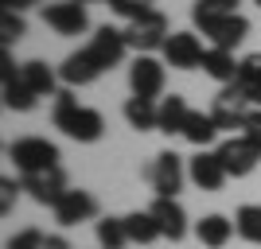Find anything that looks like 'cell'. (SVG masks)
<instances>
[{"mask_svg":"<svg viewBox=\"0 0 261 249\" xmlns=\"http://www.w3.org/2000/svg\"><path fill=\"white\" fill-rule=\"evenodd\" d=\"M51 121H55V129H63L66 136L78 141V144H94V141H101V132H106V117L90 105H78L74 90H59V94H55Z\"/></svg>","mask_w":261,"mask_h":249,"instance_id":"cell-1","label":"cell"},{"mask_svg":"<svg viewBox=\"0 0 261 249\" xmlns=\"http://www.w3.org/2000/svg\"><path fill=\"white\" fill-rule=\"evenodd\" d=\"M8 160L16 163L20 175H32V172L59 168V148H55L47 136H20V141L8 144Z\"/></svg>","mask_w":261,"mask_h":249,"instance_id":"cell-2","label":"cell"},{"mask_svg":"<svg viewBox=\"0 0 261 249\" xmlns=\"http://www.w3.org/2000/svg\"><path fill=\"white\" fill-rule=\"evenodd\" d=\"M168 35H172L168 32V16H164L160 8H152L148 16H141V20H133L129 27H125V43L137 54H152V51H164Z\"/></svg>","mask_w":261,"mask_h":249,"instance_id":"cell-3","label":"cell"},{"mask_svg":"<svg viewBox=\"0 0 261 249\" xmlns=\"http://www.w3.org/2000/svg\"><path fill=\"white\" fill-rule=\"evenodd\" d=\"M250 109H253L250 94H246L238 82H230V86H222V94L215 98V105H211V117H215L218 129H230V132H234V129H242V125H246Z\"/></svg>","mask_w":261,"mask_h":249,"instance_id":"cell-4","label":"cell"},{"mask_svg":"<svg viewBox=\"0 0 261 249\" xmlns=\"http://www.w3.org/2000/svg\"><path fill=\"white\" fill-rule=\"evenodd\" d=\"M144 179L152 183V191L160 199H175L179 191H184V179H187V168L184 160L175 156V152H160L152 163H148V172H144Z\"/></svg>","mask_w":261,"mask_h":249,"instance_id":"cell-5","label":"cell"},{"mask_svg":"<svg viewBox=\"0 0 261 249\" xmlns=\"http://www.w3.org/2000/svg\"><path fill=\"white\" fill-rule=\"evenodd\" d=\"M215 152H218V160H222V168H226V175H234V179L250 175L253 168H257V160H261V148L250 136H242V132H234L230 141H222Z\"/></svg>","mask_w":261,"mask_h":249,"instance_id":"cell-6","label":"cell"},{"mask_svg":"<svg viewBox=\"0 0 261 249\" xmlns=\"http://www.w3.org/2000/svg\"><path fill=\"white\" fill-rule=\"evenodd\" d=\"M164 66L160 59H152V54H137L129 66V90H133V98H148L156 101L164 94Z\"/></svg>","mask_w":261,"mask_h":249,"instance_id":"cell-7","label":"cell"},{"mask_svg":"<svg viewBox=\"0 0 261 249\" xmlns=\"http://www.w3.org/2000/svg\"><path fill=\"white\" fill-rule=\"evenodd\" d=\"M207 59V47L199 43L195 32H172L168 43H164V63L175 66V70H199Z\"/></svg>","mask_w":261,"mask_h":249,"instance_id":"cell-8","label":"cell"},{"mask_svg":"<svg viewBox=\"0 0 261 249\" xmlns=\"http://www.w3.org/2000/svg\"><path fill=\"white\" fill-rule=\"evenodd\" d=\"M0 86H4V105H8V109H16V113H28V109L35 105V94L28 90L23 74L16 70V63H12L8 47H0Z\"/></svg>","mask_w":261,"mask_h":249,"instance_id":"cell-9","label":"cell"},{"mask_svg":"<svg viewBox=\"0 0 261 249\" xmlns=\"http://www.w3.org/2000/svg\"><path fill=\"white\" fill-rule=\"evenodd\" d=\"M43 23L55 35H82L90 27V16H86V4L59 0V4H43Z\"/></svg>","mask_w":261,"mask_h":249,"instance_id":"cell-10","label":"cell"},{"mask_svg":"<svg viewBox=\"0 0 261 249\" xmlns=\"http://www.w3.org/2000/svg\"><path fill=\"white\" fill-rule=\"evenodd\" d=\"M20 183H23V191H28L39 206H55L66 191H70V187H66V172H63V168H47V172L20 175Z\"/></svg>","mask_w":261,"mask_h":249,"instance_id":"cell-11","label":"cell"},{"mask_svg":"<svg viewBox=\"0 0 261 249\" xmlns=\"http://www.w3.org/2000/svg\"><path fill=\"white\" fill-rule=\"evenodd\" d=\"M101 74H106V66L98 63V54L90 51V47H82V51H74V54H66L63 66H59V78H63L66 90L90 86V82H98Z\"/></svg>","mask_w":261,"mask_h":249,"instance_id":"cell-12","label":"cell"},{"mask_svg":"<svg viewBox=\"0 0 261 249\" xmlns=\"http://www.w3.org/2000/svg\"><path fill=\"white\" fill-rule=\"evenodd\" d=\"M187 179H191L199 191H218L230 175H226V168H222V160H218V152L199 148L195 156L187 160Z\"/></svg>","mask_w":261,"mask_h":249,"instance_id":"cell-13","label":"cell"},{"mask_svg":"<svg viewBox=\"0 0 261 249\" xmlns=\"http://www.w3.org/2000/svg\"><path fill=\"white\" fill-rule=\"evenodd\" d=\"M51 210H55V222L70 230V226H78V222L98 218V199L90 195V191H66V195L59 199Z\"/></svg>","mask_w":261,"mask_h":249,"instance_id":"cell-14","label":"cell"},{"mask_svg":"<svg viewBox=\"0 0 261 249\" xmlns=\"http://www.w3.org/2000/svg\"><path fill=\"white\" fill-rule=\"evenodd\" d=\"M148 214L156 218V226H160V238L168 241H184L187 238V210L175 199H152V206H148Z\"/></svg>","mask_w":261,"mask_h":249,"instance_id":"cell-15","label":"cell"},{"mask_svg":"<svg viewBox=\"0 0 261 249\" xmlns=\"http://www.w3.org/2000/svg\"><path fill=\"white\" fill-rule=\"evenodd\" d=\"M199 32L211 39V47H222V51H234V47L250 35V20L246 16H222V20H211V23H203Z\"/></svg>","mask_w":261,"mask_h":249,"instance_id":"cell-16","label":"cell"},{"mask_svg":"<svg viewBox=\"0 0 261 249\" xmlns=\"http://www.w3.org/2000/svg\"><path fill=\"white\" fill-rule=\"evenodd\" d=\"M86 47L98 54V63L106 66V70H113V66L125 59V51H129V43H125V27H109V23H101Z\"/></svg>","mask_w":261,"mask_h":249,"instance_id":"cell-17","label":"cell"},{"mask_svg":"<svg viewBox=\"0 0 261 249\" xmlns=\"http://www.w3.org/2000/svg\"><path fill=\"white\" fill-rule=\"evenodd\" d=\"M203 70H207L215 82L230 86V82H238V74H242V59H234V51H222V47H207Z\"/></svg>","mask_w":261,"mask_h":249,"instance_id":"cell-18","label":"cell"},{"mask_svg":"<svg viewBox=\"0 0 261 249\" xmlns=\"http://www.w3.org/2000/svg\"><path fill=\"white\" fill-rule=\"evenodd\" d=\"M230 234H238V230H234V222H230L226 214H207V218L195 222V238L207 249H222L230 241Z\"/></svg>","mask_w":261,"mask_h":249,"instance_id":"cell-19","label":"cell"},{"mask_svg":"<svg viewBox=\"0 0 261 249\" xmlns=\"http://www.w3.org/2000/svg\"><path fill=\"white\" fill-rule=\"evenodd\" d=\"M20 74H23V82H28V90H32L35 98H55V94H59V78H55V70L47 63H39V59L23 63Z\"/></svg>","mask_w":261,"mask_h":249,"instance_id":"cell-20","label":"cell"},{"mask_svg":"<svg viewBox=\"0 0 261 249\" xmlns=\"http://www.w3.org/2000/svg\"><path fill=\"white\" fill-rule=\"evenodd\" d=\"M187 113H191V105H187L184 94L164 98V101H160V129H156V132H164V136H175V132H179V136H184Z\"/></svg>","mask_w":261,"mask_h":249,"instance_id":"cell-21","label":"cell"},{"mask_svg":"<svg viewBox=\"0 0 261 249\" xmlns=\"http://www.w3.org/2000/svg\"><path fill=\"white\" fill-rule=\"evenodd\" d=\"M125 121L137 132H152V129H160V105L148 98H129L125 101Z\"/></svg>","mask_w":261,"mask_h":249,"instance_id":"cell-22","label":"cell"},{"mask_svg":"<svg viewBox=\"0 0 261 249\" xmlns=\"http://www.w3.org/2000/svg\"><path fill=\"white\" fill-rule=\"evenodd\" d=\"M218 132H222V129L215 125V117H211V113H203V109H191V113H187V125H184V141H187V144L207 148Z\"/></svg>","mask_w":261,"mask_h":249,"instance_id":"cell-23","label":"cell"},{"mask_svg":"<svg viewBox=\"0 0 261 249\" xmlns=\"http://www.w3.org/2000/svg\"><path fill=\"white\" fill-rule=\"evenodd\" d=\"M125 234H129V241H137V245H152V241L160 238V226H156V218L148 214V210H133V214H125Z\"/></svg>","mask_w":261,"mask_h":249,"instance_id":"cell-24","label":"cell"},{"mask_svg":"<svg viewBox=\"0 0 261 249\" xmlns=\"http://www.w3.org/2000/svg\"><path fill=\"white\" fill-rule=\"evenodd\" d=\"M238 4L242 0H195L191 4V20H195V27H203V23L222 20V16H238Z\"/></svg>","mask_w":261,"mask_h":249,"instance_id":"cell-25","label":"cell"},{"mask_svg":"<svg viewBox=\"0 0 261 249\" xmlns=\"http://www.w3.org/2000/svg\"><path fill=\"white\" fill-rule=\"evenodd\" d=\"M234 230H238V238H246L250 245L261 249V206L257 203L238 206V214H234Z\"/></svg>","mask_w":261,"mask_h":249,"instance_id":"cell-26","label":"cell"},{"mask_svg":"<svg viewBox=\"0 0 261 249\" xmlns=\"http://www.w3.org/2000/svg\"><path fill=\"white\" fill-rule=\"evenodd\" d=\"M238 86L246 90V94H250V101L257 105V98H261V51H253V54H246V59H242Z\"/></svg>","mask_w":261,"mask_h":249,"instance_id":"cell-27","label":"cell"},{"mask_svg":"<svg viewBox=\"0 0 261 249\" xmlns=\"http://www.w3.org/2000/svg\"><path fill=\"white\" fill-rule=\"evenodd\" d=\"M98 245L101 249H125V245H129L125 218H101V222H98Z\"/></svg>","mask_w":261,"mask_h":249,"instance_id":"cell-28","label":"cell"},{"mask_svg":"<svg viewBox=\"0 0 261 249\" xmlns=\"http://www.w3.org/2000/svg\"><path fill=\"white\" fill-rule=\"evenodd\" d=\"M28 35V23H23L20 12H0V47H12Z\"/></svg>","mask_w":261,"mask_h":249,"instance_id":"cell-29","label":"cell"},{"mask_svg":"<svg viewBox=\"0 0 261 249\" xmlns=\"http://www.w3.org/2000/svg\"><path fill=\"white\" fill-rule=\"evenodd\" d=\"M109 8L117 12L121 20H141V16H148L152 12V0H109Z\"/></svg>","mask_w":261,"mask_h":249,"instance_id":"cell-30","label":"cell"},{"mask_svg":"<svg viewBox=\"0 0 261 249\" xmlns=\"http://www.w3.org/2000/svg\"><path fill=\"white\" fill-rule=\"evenodd\" d=\"M43 245H47V238L32 226V230H20V234H12L4 249H43Z\"/></svg>","mask_w":261,"mask_h":249,"instance_id":"cell-31","label":"cell"},{"mask_svg":"<svg viewBox=\"0 0 261 249\" xmlns=\"http://www.w3.org/2000/svg\"><path fill=\"white\" fill-rule=\"evenodd\" d=\"M20 191H23L20 179H0V214H12V203Z\"/></svg>","mask_w":261,"mask_h":249,"instance_id":"cell-32","label":"cell"},{"mask_svg":"<svg viewBox=\"0 0 261 249\" xmlns=\"http://www.w3.org/2000/svg\"><path fill=\"white\" fill-rule=\"evenodd\" d=\"M242 136H250V141L261 148V109L257 105L250 109V117H246V125H242Z\"/></svg>","mask_w":261,"mask_h":249,"instance_id":"cell-33","label":"cell"},{"mask_svg":"<svg viewBox=\"0 0 261 249\" xmlns=\"http://www.w3.org/2000/svg\"><path fill=\"white\" fill-rule=\"evenodd\" d=\"M0 4H4V12H23L32 4H39V0H0Z\"/></svg>","mask_w":261,"mask_h":249,"instance_id":"cell-34","label":"cell"},{"mask_svg":"<svg viewBox=\"0 0 261 249\" xmlns=\"http://www.w3.org/2000/svg\"><path fill=\"white\" fill-rule=\"evenodd\" d=\"M43 249H70V241L63 238V234H51V238H47V245Z\"/></svg>","mask_w":261,"mask_h":249,"instance_id":"cell-35","label":"cell"},{"mask_svg":"<svg viewBox=\"0 0 261 249\" xmlns=\"http://www.w3.org/2000/svg\"><path fill=\"white\" fill-rule=\"evenodd\" d=\"M74 4H94V0H74Z\"/></svg>","mask_w":261,"mask_h":249,"instance_id":"cell-36","label":"cell"},{"mask_svg":"<svg viewBox=\"0 0 261 249\" xmlns=\"http://www.w3.org/2000/svg\"><path fill=\"white\" fill-rule=\"evenodd\" d=\"M253 4H257V8H261V0H253Z\"/></svg>","mask_w":261,"mask_h":249,"instance_id":"cell-37","label":"cell"},{"mask_svg":"<svg viewBox=\"0 0 261 249\" xmlns=\"http://www.w3.org/2000/svg\"><path fill=\"white\" fill-rule=\"evenodd\" d=\"M257 109H261V98H257Z\"/></svg>","mask_w":261,"mask_h":249,"instance_id":"cell-38","label":"cell"}]
</instances>
